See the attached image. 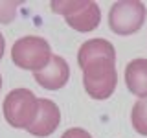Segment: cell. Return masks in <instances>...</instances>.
<instances>
[{"mask_svg": "<svg viewBox=\"0 0 147 138\" xmlns=\"http://www.w3.org/2000/svg\"><path fill=\"white\" fill-rule=\"evenodd\" d=\"M83 70V85L86 94L92 99H107L112 96L118 85L116 59L112 57H98L81 64Z\"/></svg>", "mask_w": 147, "mask_h": 138, "instance_id": "6da1fadb", "label": "cell"}, {"mask_svg": "<svg viewBox=\"0 0 147 138\" xmlns=\"http://www.w3.org/2000/svg\"><path fill=\"white\" fill-rule=\"evenodd\" d=\"M53 53L50 50L48 41L37 35H26L15 41L11 48V59L15 66L22 68V70H31V72H40L42 68L48 66L52 61Z\"/></svg>", "mask_w": 147, "mask_h": 138, "instance_id": "7a4b0ae2", "label": "cell"}, {"mask_svg": "<svg viewBox=\"0 0 147 138\" xmlns=\"http://www.w3.org/2000/svg\"><path fill=\"white\" fill-rule=\"evenodd\" d=\"M4 118L15 129H28L39 110V98L30 89H15L4 99Z\"/></svg>", "mask_w": 147, "mask_h": 138, "instance_id": "3957f363", "label": "cell"}, {"mask_svg": "<svg viewBox=\"0 0 147 138\" xmlns=\"http://www.w3.org/2000/svg\"><path fill=\"white\" fill-rule=\"evenodd\" d=\"M145 6L140 0H121L109 11V26L116 35H132L145 22Z\"/></svg>", "mask_w": 147, "mask_h": 138, "instance_id": "277c9868", "label": "cell"}, {"mask_svg": "<svg viewBox=\"0 0 147 138\" xmlns=\"http://www.w3.org/2000/svg\"><path fill=\"white\" fill-rule=\"evenodd\" d=\"M61 123V110L53 103L52 99L46 98H39V110H37V116L33 120L30 127L26 129L28 133H31L33 136H50L55 133V129Z\"/></svg>", "mask_w": 147, "mask_h": 138, "instance_id": "5b68a950", "label": "cell"}, {"mask_svg": "<svg viewBox=\"0 0 147 138\" xmlns=\"http://www.w3.org/2000/svg\"><path fill=\"white\" fill-rule=\"evenodd\" d=\"M35 81L39 83L46 90H59L68 83L70 77V66L64 61L61 55H53L52 61L48 63V66L42 68L40 72L33 74Z\"/></svg>", "mask_w": 147, "mask_h": 138, "instance_id": "8992f818", "label": "cell"}, {"mask_svg": "<svg viewBox=\"0 0 147 138\" xmlns=\"http://www.w3.org/2000/svg\"><path fill=\"white\" fill-rule=\"evenodd\" d=\"M68 22V26L74 28L77 31H92L99 26V20H101V11H99V6L92 0H83V6L74 11L72 15L64 17Z\"/></svg>", "mask_w": 147, "mask_h": 138, "instance_id": "52a82bcc", "label": "cell"}, {"mask_svg": "<svg viewBox=\"0 0 147 138\" xmlns=\"http://www.w3.org/2000/svg\"><path fill=\"white\" fill-rule=\"evenodd\" d=\"M127 89L138 98H147V59H132L125 66Z\"/></svg>", "mask_w": 147, "mask_h": 138, "instance_id": "ba28073f", "label": "cell"}, {"mask_svg": "<svg viewBox=\"0 0 147 138\" xmlns=\"http://www.w3.org/2000/svg\"><path fill=\"white\" fill-rule=\"evenodd\" d=\"M98 57L116 59V50H114V46L107 39H90L86 43H83L79 52H77V63H79V66L83 63L90 61V59H98Z\"/></svg>", "mask_w": 147, "mask_h": 138, "instance_id": "9c48e42d", "label": "cell"}, {"mask_svg": "<svg viewBox=\"0 0 147 138\" xmlns=\"http://www.w3.org/2000/svg\"><path fill=\"white\" fill-rule=\"evenodd\" d=\"M131 122H132V129H136V133L147 136V98L138 99L132 105Z\"/></svg>", "mask_w": 147, "mask_h": 138, "instance_id": "30bf717a", "label": "cell"}, {"mask_svg": "<svg viewBox=\"0 0 147 138\" xmlns=\"http://www.w3.org/2000/svg\"><path fill=\"white\" fill-rule=\"evenodd\" d=\"M83 6V0H59V2H52V9L55 13H59V15L63 17H68L72 15L74 11H77Z\"/></svg>", "mask_w": 147, "mask_h": 138, "instance_id": "8fae6325", "label": "cell"}, {"mask_svg": "<svg viewBox=\"0 0 147 138\" xmlns=\"http://www.w3.org/2000/svg\"><path fill=\"white\" fill-rule=\"evenodd\" d=\"M61 138H92L88 131H85V129L81 127H74V129H68L66 133H63Z\"/></svg>", "mask_w": 147, "mask_h": 138, "instance_id": "7c38bea8", "label": "cell"}, {"mask_svg": "<svg viewBox=\"0 0 147 138\" xmlns=\"http://www.w3.org/2000/svg\"><path fill=\"white\" fill-rule=\"evenodd\" d=\"M13 2H0V22H11L15 13L13 11H6V7H9Z\"/></svg>", "mask_w": 147, "mask_h": 138, "instance_id": "4fadbf2b", "label": "cell"}, {"mask_svg": "<svg viewBox=\"0 0 147 138\" xmlns=\"http://www.w3.org/2000/svg\"><path fill=\"white\" fill-rule=\"evenodd\" d=\"M4 50H6V41H4V35L0 33V59L4 55Z\"/></svg>", "mask_w": 147, "mask_h": 138, "instance_id": "5bb4252c", "label": "cell"}, {"mask_svg": "<svg viewBox=\"0 0 147 138\" xmlns=\"http://www.w3.org/2000/svg\"><path fill=\"white\" fill-rule=\"evenodd\" d=\"M0 89H2V76H0Z\"/></svg>", "mask_w": 147, "mask_h": 138, "instance_id": "9a60e30c", "label": "cell"}]
</instances>
